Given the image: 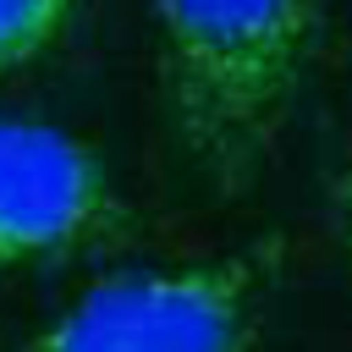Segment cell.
I'll return each instance as SVG.
<instances>
[{
  "mask_svg": "<svg viewBox=\"0 0 352 352\" xmlns=\"http://www.w3.org/2000/svg\"><path fill=\"white\" fill-rule=\"evenodd\" d=\"M160 82L187 160L242 187L286 126L314 60V0H148Z\"/></svg>",
  "mask_w": 352,
  "mask_h": 352,
  "instance_id": "obj_1",
  "label": "cell"
},
{
  "mask_svg": "<svg viewBox=\"0 0 352 352\" xmlns=\"http://www.w3.org/2000/svg\"><path fill=\"white\" fill-rule=\"evenodd\" d=\"M270 253L104 275L77 292L33 352H248Z\"/></svg>",
  "mask_w": 352,
  "mask_h": 352,
  "instance_id": "obj_2",
  "label": "cell"
},
{
  "mask_svg": "<svg viewBox=\"0 0 352 352\" xmlns=\"http://www.w3.org/2000/svg\"><path fill=\"white\" fill-rule=\"evenodd\" d=\"M116 231L121 204L99 154L50 121L0 116V270L55 264Z\"/></svg>",
  "mask_w": 352,
  "mask_h": 352,
  "instance_id": "obj_3",
  "label": "cell"
},
{
  "mask_svg": "<svg viewBox=\"0 0 352 352\" xmlns=\"http://www.w3.org/2000/svg\"><path fill=\"white\" fill-rule=\"evenodd\" d=\"M88 0H0V77L50 55Z\"/></svg>",
  "mask_w": 352,
  "mask_h": 352,
  "instance_id": "obj_4",
  "label": "cell"
},
{
  "mask_svg": "<svg viewBox=\"0 0 352 352\" xmlns=\"http://www.w3.org/2000/svg\"><path fill=\"white\" fill-rule=\"evenodd\" d=\"M330 209H336V231H341V248L352 253V160L336 170V187H330Z\"/></svg>",
  "mask_w": 352,
  "mask_h": 352,
  "instance_id": "obj_5",
  "label": "cell"
}]
</instances>
